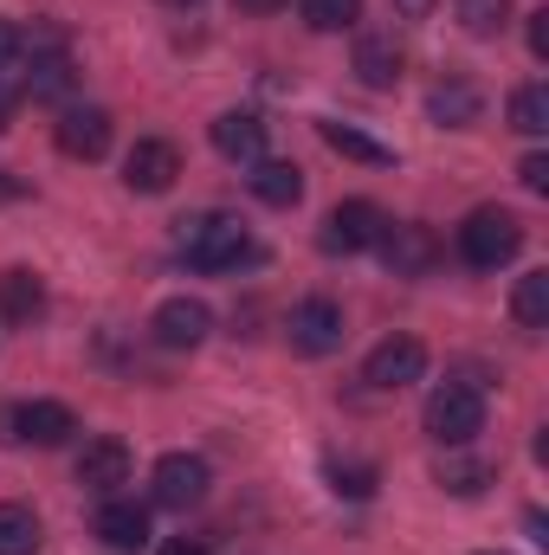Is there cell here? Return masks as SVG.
Listing matches in <instances>:
<instances>
[{
  "instance_id": "cell-1",
  "label": "cell",
  "mask_w": 549,
  "mask_h": 555,
  "mask_svg": "<svg viewBox=\"0 0 549 555\" xmlns=\"http://www.w3.org/2000/svg\"><path fill=\"white\" fill-rule=\"evenodd\" d=\"M175 253H181L194 272H240V266H259V240H253L233 214H188V220H175Z\"/></svg>"
},
{
  "instance_id": "cell-2",
  "label": "cell",
  "mask_w": 549,
  "mask_h": 555,
  "mask_svg": "<svg viewBox=\"0 0 549 555\" xmlns=\"http://www.w3.org/2000/svg\"><path fill=\"white\" fill-rule=\"evenodd\" d=\"M420 420H426V439L433 446H446V452L472 446L485 433V395H478V382H439L426 395V414Z\"/></svg>"
},
{
  "instance_id": "cell-3",
  "label": "cell",
  "mask_w": 549,
  "mask_h": 555,
  "mask_svg": "<svg viewBox=\"0 0 549 555\" xmlns=\"http://www.w3.org/2000/svg\"><path fill=\"white\" fill-rule=\"evenodd\" d=\"M459 253H465V266H478V272L511 266V259L524 253V227H518V214H505V207H478V214H465V227H459Z\"/></svg>"
},
{
  "instance_id": "cell-4",
  "label": "cell",
  "mask_w": 549,
  "mask_h": 555,
  "mask_svg": "<svg viewBox=\"0 0 549 555\" xmlns=\"http://www.w3.org/2000/svg\"><path fill=\"white\" fill-rule=\"evenodd\" d=\"M382 227H388V214H382L375 201H343V207H330V220H323L317 246H323L330 259H349V253H375Z\"/></svg>"
},
{
  "instance_id": "cell-5",
  "label": "cell",
  "mask_w": 549,
  "mask_h": 555,
  "mask_svg": "<svg viewBox=\"0 0 549 555\" xmlns=\"http://www.w3.org/2000/svg\"><path fill=\"white\" fill-rule=\"evenodd\" d=\"M375 253H382V266L395 278H426L439 266V240H433V227H420V220H388L382 240H375Z\"/></svg>"
},
{
  "instance_id": "cell-6",
  "label": "cell",
  "mask_w": 549,
  "mask_h": 555,
  "mask_svg": "<svg viewBox=\"0 0 549 555\" xmlns=\"http://www.w3.org/2000/svg\"><path fill=\"white\" fill-rule=\"evenodd\" d=\"M284 336H291L297 356H336L343 336H349V330H343V304H330V297H304V304L291 310Z\"/></svg>"
},
{
  "instance_id": "cell-7",
  "label": "cell",
  "mask_w": 549,
  "mask_h": 555,
  "mask_svg": "<svg viewBox=\"0 0 549 555\" xmlns=\"http://www.w3.org/2000/svg\"><path fill=\"white\" fill-rule=\"evenodd\" d=\"M155 504L162 511H194L201 498H207V485H214V472H207V459L201 452H168V459H155Z\"/></svg>"
},
{
  "instance_id": "cell-8",
  "label": "cell",
  "mask_w": 549,
  "mask_h": 555,
  "mask_svg": "<svg viewBox=\"0 0 549 555\" xmlns=\"http://www.w3.org/2000/svg\"><path fill=\"white\" fill-rule=\"evenodd\" d=\"M78 433V420L65 401H20L0 408V439H33V446H65Z\"/></svg>"
},
{
  "instance_id": "cell-9",
  "label": "cell",
  "mask_w": 549,
  "mask_h": 555,
  "mask_svg": "<svg viewBox=\"0 0 549 555\" xmlns=\"http://www.w3.org/2000/svg\"><path fill=\"white\" fill-rule=\"evenodd\" d=\"M181 181V149L162 137H142L130 155H124V188L130 194H168Z\"/></svg>"
},
{
  "instance_id": "cell-10",
  "label": "cell",
  "mask_w": 549,
  "mask_h": 555,
  "mask_svg": "<svg viewBox=\"0 0 549 555\" xmlns=\"http://www.w3.org/2000/svg\"><path fill=\"white\" fill-rule=\"evenodd\" d=\"M420 375H426V349H420L413 336H388V343H375L369 362H362V382L382 388V395L408 388V382H420Z\"/></svg>"
},
{
  "instance_id": "cell-11",
  "label": "cell",
  "mask_w": 549,
  "mask_h": 555,
  "mask_svg": "<svg viewBox=\"0 0 549 555\" xmlns=\"http://www.w3.org/2000/svg\"><path fill=\"white\" fill-rule=\"evenodd\" d=\"M149 330H155L162 349H201L207 330H214V310H207L201 297H168V304H155Z\"/></svg>"
},
{
  "instance_id": "cell-12",
  "label": "cell",
  "mask_w": 549,
  "mask_h": 555,
  "mask_svg": "<svg viewBox=\"0 0 549 555\" xmlns=\"http://www.w3.org/2000/svg\"><path fill=\"white\" fill-rule=\"evenodd\" d=\"M78 485L98 491V498H117V491L130 485V446L111 439V433L85 439V452H78Z\"/></svg>"
},
{
  "instance_id": "cell-13",
  "label": "cell",
  "mask_w": 549,
  "mask_h": 555,
  "mask_svg": "<svg viewBox=\"0 0 549 555\" xmlns=\"http://www.w3.org/2000/svg\"><path fill=\"white\" fill-rule=\"evenodd\" d=\"M59 155H72V162H98L104 149H111V111H98V104H72L65 117H59Z\"/></svg>"
},
{
  "instance_id": "cell-14",
  "label": "cell",
  "mask_w": 549,
  "mask_h": 555,
  "mask_svg": "<svg viewBox=\"0 0 549 555\" xmlns=\"http://www.w3.org/2000/svg\"><path fill=\"white\" fill-rule=\"evenodd\" d=\"M91 530L104 537V550H117V555L149 550V511L130 504V498H104V511H98V524H91Z\"/></svg>"
},
{
  "instance_id": "cell-15",
  "label": "cell",
  "mask_w": 549,
  "mask_h": 555,
  "mask_svg": "<svg viewBox=\"0 0 549 555\" xmlns=\"http://www.w3.org/2000/svg\"><path fill=\"white\" fill-rule=\"evenodd\" d=\"M478 111H485V91L472 78H446V85L426 91V117L439 130H465V124H478Z\"/></svg>"
},
{
  "instance_id": "cell-16",
  "label": "cell",
  "mask_w": 549,
  "mask_h": 555,
  "mask_svg": "<svg viewBox=\"0 0 549 555\" xmlns=\"http://www.w3.org/2000/svg\"><path fill=\"white\" fill-rule=\"evenodd\" d=\"M214 149L227 155V162H259L266 155V117L259 111H227V117H214Z\"/></svg>"
},
{
  "instance_id": "cell-17",
  "label": "cell",
  "mask_w": 549,
  "mask_h": 555,
  "mask_svg": "<svg viewBox=\"0 0 549 555\" xmlns=\"http://www.w3.org/2000/svg\"><path fill=\"white\" fill-rule=\"evenodd\" d=\"M401 46L388 39V33H362L356 39V72H362V85L369 91H388V85H401Z\"/></svg>"
},
{
  "instance_id": "cell-18",
  "label": "cell",
  "mask_w": 549,
  "mask_h": 555,
  "mask_svg": "<svg viewBox=\"0 0 549 555\" xmlns=\"http://www.w3.org/2000/svg\"><path fill=\"white\" fill-rule=\"evenodd\" d=\"M246 188H253V201H266V207H297L304 201V168L297 162H253V175H246Z\"/></svg>"
},
{
  "instance_id": "cell-19",
  "label": "cell",
  "mask_w": 549,
  "mask_h": 555,
  "mask_svg": "<svg viewBox=\"0 0 549 555\" xmlns=\"http://www.w3.org/2000/svg\"><path fill=\"white\" fill-rule=\"evenodd\" d=\"M46 310V284L33 272H0V317L7 323H33Z\"/></svg>"
},
{
  "instance_id": "cell-20",
  "label": "cell",
  "mask_w": 549,
  "mask_h": 555,
  "mask_svg": "<svg viewBox=\"0 0 549 555\" xmlns=\"http://www.w3.org/2000/svg\"><path fill=\"white\" fill-rule=\"evenodd\" d=\"M39 550V511L33 504H0V555Z\"/></svg>"
},
{
  "instance_id": "cell-21",
  "label": "cell",
  "mask_w": 549,
  "mask_h": 555,
  "mask_svg": "<svg viewBox=\"0 0 549 555\" xmlns=\"http://www.w3.org/2000/svg\"><path fill=\"white\" fill-rule=\"evenodd\" d=\"M511 317L524 330H549V272H524L511 291Z\"/></svg>"
},
{
  "instance_id": "cell-22",
  "label": "cell",
  "mask_w": 549,
  "mask_h": 555,
  "mask_svg": "<svg viewBox=\"0 0 549 555\" xmlns=\"http://www.w3.org/2000/svg\"><path fill=\"white\" fill-rule=\"evenodd\" d=\"M511 130L518 137H549V85H518L511 91Z\"/></svg>"
},
{
  "instance_id": "cell-23",
  "label": "cell",
  "mask_w": 549,
  "mask_h": 555,
  "mask_svg": "<svg viewBox=\"0 0 549 555\" xmlns=\"http://www.w3.org/2000/svg\"><path fill=\"white\" fill-rule=\"evenodd\" d=\"M323 142H330L336 155H349V162H369V168H388V162H395L388 142L362 137V130H349V124H323Z\"/></svg>"
},
{
  "instance_id": "cell-24",
  "label": "cell",
  "mask_w": 549,
  "mask_h": 555,
  "mask_svg": "<svg viewBox=\"0 0 549 555\" xmlns=\"http://www.w3.org/2000/svg\"><path fill=\"white\" fill-rule=\"evenodd\" d=\"M491 478H498V472H491L485 459H439V485H446L452 498H478Z\"/></svg>"
},
{
  "instance_id": "cell-25",
  "label": "cell",
  "mask_w": 549,
  "mask_h": 555,
  "mask_svg": "<svg viewBox=\"0 0 549 555\" xmlns=\"http://www.w3.org/2000/svg\"><path fill=\"white\" fill-rule=\"evenodd\" d=\"M459 26L472 39H498L511 26V0H459Z\"/></svg>"
},
{
  "instance_id": "cell-26",
  "label": "cell",
  "mask_w": 549,
  "mask_h": 555,
  "mask_svg": "<svg viewBox=\"0 0 549 555\" xmlns=\"http://www.w3.org/2000/svg\"><path fill=\"white\" fill-rule=\"evenodd\" d=\"M310 33H349L362 20V0H297Z\"/></svg>"
},
{
  "instance_id": "cell-27",
  "label": "cell",
  "mask_w": 549,
  "mask_h": 555,
  "mask_svg": "<svg viewBox=\"0 0 549 555\" xmlns=\"http://www.w3.org/2000/svg\"><path fill=\"white\" fill-rule=\"evenodd\" d=\"M336 498H375V465H330Z\"/></svg>"
},
{
  "instance_id": "cell-28",
  "label": "cell",
  "mask_w": 549,
  "mask_h": 555,
  "mask_svg": "<svg viewBox=\"0 0 549 555\" xmlns=\"http://www.w3.org/2000/svg\"><path fill=\"white\" fill-rule=\"evenodd\" d=\"M518 181H524L531 194H549V155H524V168H518Z\"/></svg>"
},
{
  "instance_id": "cell-29",
  "label": "cell",
  "mask_w": 549,
  "mask_h": 555,
  "mask_svg": "<svg viewBox=\"0 0 549 555\" xmlns=\"http://www.w3.org/2000/svg\"><path fill=\"white\" fill-rule=\"evenodd\" d=\"M531 52L549 59V7H544V13H531Z\"/></svg>"
},
{
  "instance_id": "cell-30",
  "label": "cell",
  "mask_w": 549,
  "mask_h": 555,
  "mask_svg": "<svg viewBox=\"0 0 549 555\" xmlns=\"http://www.w3.org/2000/svg\"><path fill=\"white\" fill-rule=\"evenodd\" d=\"M155 555H207V537H168Z\"/></svg>"
},
{
  "instance_id": "cell-31",
  "label": "cell",
  "mask_w": 549,
  "mask_h": 555,
  "mask_svg": "<svg viewBox=\"0 0 549 555\" xmlns=\"http://www.w3.org/2000/svg\"><path fill=\"white\" fill-rule=\"evenodd\" d=\"M433 7H439V0H395V13H401V20H426Z\"/></svg>"
},
{
  "instance_id": "cell-32",
  "label": "cell",
  "mask_w": 549,
  "mask_h": 555,
  "mask_svg": "<svg viewBox=\"0 0 549 555\" xmlns=\"http://www.w3.org/2000/svg\"><path fill=\"white\" fill-rule=\"evenodd\" d=\"M233 7H240V13H278L284 0H233Z\"/></svg>"
},
{
  "instance_id": "cell-33",
  "label": "cell",
  "mask_w": 549,
  "mask_h": 555,
  "mask_svg": "<svg viewBox=\"0 0 549 555\" xmlns=\"http://www.w3.org/2000/svg\"><path fill=\"white\" fill-rule=\"evenodd\" d=\"M13 98H20V91H7V85H0V130L13 124Z\"/></svg>"
},
{
  "instance_id": "cell-34",
  "label": "cell",
  "mask_w": 549,
  "mask_h": 555,
  "mask_svg": "<svg viewBox=\"0 0 549 555\" xmlns=\"http://www.w3.org/2000/svg\"><path fill=\"white\" fill-rule=\"evenodd\" d=\"M0 201H20V181H7V168H0Z\"/></svg>"
},
{
  "instance_id": "cell-35",
  "label": "cell",
  "mask_w": 549,
  "mask_h": 555,
  "mask_svg": "<svg viewBox=\"0 0 549 555\" xmlns=\"http://www.w3.org/2000/svg\"><path fill=\"white\" fill-rule=\"evenodd\" d=\"M168 7H201V0H168Z\"/></svg>"
}]
</instances>
